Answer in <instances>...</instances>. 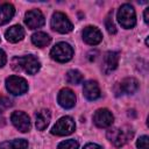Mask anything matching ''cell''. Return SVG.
Here are the masks:
<instances>
[{"label": "cell", "instance_id": "6da1fadb", "mask_svg": "<svg viewBox=\"0 0 149 149\" xmlns=\"http://www.w3.org/2000/svg\"><path fill=\"white\" fill-rule=\"evenodd\" d=\"M134 135V130L128 127H116V128H111L107 130V139L118 148L125 146Z\"/></svg>", "mask_w": 149, "mask_h": 149}, {"label": "cell", "instance_id": "7a4b0ae2", "mask_svg": "<svg viewBox=\"0 0 149 149\" xmlns=\"http://www.w3.org/2000/svg\"><path fill=\"white\" fill-rule=\"evenodd\" d=\"M116 19L123 28L126 29L133 28L136 24V14H135L134 7L129 3H123L118 10Z\"/></svg>", "mask_w": 149, "mask_h": 149}, {"label": "cell", "instance_id": "3957f363", "mask_svg": "<svg viewBox=\"0 0 149 149\" xmlns=\"http://www.w3.org/2000/svg\"><path fill=\"white\" fill-rule=\"evenodd\" d=\"M16 63V68L19 70H23L28 74H35L41 68V63L34 55H27L23 57H19L14 59V64Z\"/></svg>", "mask_w": 149, "mask_h": 149}, {"label": "cell", "instance_id": "277c9868", "mask_svg": "<svg viewBox=\"0 0 149 149\" xmlns=\"http://www.w3.org/2000/svg\"><path fill=\"white\" fill-rule=\"evenodd\" d=\"M50 56H51L52 59H55L57 62H61V63H64V62H68L72 58L73 49L69 43L59 42L51 49Z\"/></svg>", "mask_w": 149, "mask_h": 149}, {"label": "cell", "instance_id": "5b68a950", "mask_svg": "<svg viewBox=\"0 0 149 149\" xmlns=\"http://www.w3.org/2000/svg\"><path fill=\"white\" fill-rule=\"evenodd\" d=\"M51 28L61 34H68L72 30L73 26L69 17L62 12H55L51 17Z\"/></svg>", "mask_w": 149, "mask_h": 149}, {"label": "cell", "instance_id": "8992f818", "mask_svg": "<svg viewBox=\"0 0 149 149\" xmlns=\"http://www.w3.org/2000/svg\"><path fill=\"white\" fill-rule=\"evenodd\" d=\"M76 123L71 116H63L51 128V134L57 136H65L70 135L74 132Z\"/></svg>", "mask_w": 149, "mask_h": 149}, {"label": "cell", "instance_id": "52a82bcc", "mask_svg": "<svg viewBox=\"0 0 149 149\" xmlns=\"http://www.w3.org/2000/svg\"><path fill=\"white\" fill-rule=\"evenodd\" d=\"M6 88L13 95H21L27 92L28 83L24 78L19 76H9L6 79Z\"/></svg>", "mask_w": 149, "mask_h": 149}, {"label": "cell", "instance_id": "ba28073f", "mask_svg": "<svg viewBox=\"0 0 149 149\" xmlns=\"http://www.w3.org/2000/svg\"><path fill=\"white\" fill-rule=\"evenodd\" d=\"M10 121L14 125V127L22 133L30 130V119L24 112L21 111L13 112L10 115Z\"/></svg>", "mask_w": 149, "mask_h": 149}, {"label": "cell", "instance_id": "9c48e42d", "mask_svg": "<svg viewBox=\"0 0 149 149\" xmlns=\"http://www.w3.org/2000/svg\"><path fill=\"white\" fill-rule=\"evenodd\" d=\"M113 121H114V116L107 108H100L93 115V122L99 128L109 127L112 126Z\"/></svg>", "mask_w": 149, "mask_h": 149}, {"label": "cell", "instance_id": "30bf717a", "mask_svg": "<svg viewBox=\"0 0 149 149\" xmlns=\"http://www.w3.org/2000/svg\"><path fill=\"white\" fill-rule=\"evenodd\" d=\"M24 23L30 29L41 28L44 24V15L38 9H31V10H29V12L26 13Z\"/></svg>", "mask_w": 149, "mask_h": 149}, {"label": "cell", "instance_id": "8fae6325", "mask_svg": "<svg viewBox=\"0 0 149 149\" xmlns=\"http://www.w3.org/2000/svg\"><path fill=\"white\" fill-rule=\"evenodd\" d=\"M57 100H58V104L63 107V108H72L74 105H76V94L73 93L72 90L65 87V88H62L57 95Z\"/></svg>", "mask_w": 149, "mask_h": 149}, {"label": "cell", "instance_id": "7c38bea8", "mask_svg": "<svg viewBox=\"0 0 149 149\" xmlns=\"http://www.w3.org/2000/svg\"><path fill=\"white\" fill-rule=\"evenodd\" d=\"M83 40L90 45H97L102 40V34L97 27L88 26L83 30Z\"/></svg>", "mask_w": 149, "mask_h": 149}, {"label": "cell", "instance_id": "4fadbf2b", "mask_svg": "<svg viewBox=\"0 0 149 149\" xmlns=\"http://www.w3.org/2000/svg\"><path fill=\"white\" fill-rule=\"evenodd\" d=\"M118 88L119 90H116V95L133 94L139 88V81L133 77H128V78H125L121 83L118 84Z\"/></svg>", "mask_w": 149, "mask_h": 149}, {"label": "cell", "instance_id": "5bb4252c", "mask_svg": "<svg viewBox=\"0 0 149 149\" xmlns=\"http://www.w3.org/2000/svg\"><path fill=\"white\" fill-rule=\"evenodd\" d=\"M119 64V52L116 51H108L104 56L102 62V71L105 73H109L118 68Z\"/></svg>", "mask_w": 149, "mask_h": 149}, {"label": "cell", "instance_id": "9a60e30c", "mask_svg": "<svg viewBox=\"0 0 149 149\" xmlns=\"http://www.w3.org/2000/svg\"><path fill=\"white\" fill-rule=\"evenodd\" d=\"M83 93L87 100H95L100 97V87L95 80H87L84 84Z\"/></svg>", "mask_w": 149, "mask_h": 149}, {"label": "cell", "instance_id": "2e32d148", "mask_svg": "<svg viewBox=\"0 0 149 149\" xmlns=\"http://www.w3.org/2000/svg\"><path fill=\"white\" fill-rule=\"evenodd\" d=\"M5 37L7 38V41H9L12 43H16L24 37V29L19 24L12 26L10 28H8L6 30Z\"/></svg>", "mask_w": 149, "mask_h": 149}, {"label": "cell", "instance_id": "e0dca14e", "mask_svg": "<svg viewBox=\"0 0 149 149\" xmlns=\"http://www.w3.org/2000/svg\"><path fill=\"white\" fill-rule=\"evenodd\" d=\"M15 14V8L12 3L0 5V26L9 22Z\"/></svg>", "mask_w": 149, "mask_h": 149}, {"label": "cell", "instance_id": "ac0fdd59", "mask_svg": "<svg viewBox=\"0 0 149 149\" xmlns=\"http://www.w3.org/2000/svg\"><path fill=\"white\" fill-rule=\"evenodd\" d=\"M36 128L38 130H43L47 128V126L49 125L50 122V119H51V114L48 109L43 108L41 111H38L36 113Z\"/></svg>", "mask_w": 149, "mask_h": 149}, {"label": "cell", "instance_id": "d6986e66", "mask_svg": "<svg viewBox=\"0 0 149 149\" xmlns=\"http://www.w3.org/2000/svg\"><path fill=\"white\" fill-rule=\"evenodd\" d=\"M28 142L24 139H16L13 141H5L0 143V149H27Z\"/></svg>", "mask_w": 149, "mask_h": 149}, {"label": "cell", "instance_id": "ffe728a7", "mask_svg": "<svg viewBox=\"0 0 149 149\" xmlns=\"http://www.w3.org/2000/svg\"><path fill=\"white\" fill-rule=\"evenodd\" d=\"M50 41H51V37L47 33H43V31H37V33L33 34V36H31V42L38 48L47 47L50 43Z\"/></svg>", "mask_w": 149, "mask_h": 149}, {"label": "cell", "instance_id": "44dd1931", "mask_svg": "<svg viewBox=\"0 0 149 149\" xmlns=\"http://www.w3.org/2000/svg\"><path fill=\"white\" fill-rule=\"evenodd\" d=\"M83 79H84V77H83V74H81L78 70H70V71H68V73H66V80H68V83H70V84L77 85V84L81 83Z\"/></svg>", "mask_w": 149, "mask_h": 149}, {"label": "cell", "instance_id": "7402d4cb", "mask_svg": "<svg viewBox=\"0 0 149 149\" xmlns=\"http://www.w3.org/2000/svg\"><path fill=\"white\" fill-rule=\"evenodd\" d=\"M105 26H106V29H107V31L109 34H115L116 33V28H115V24L113 22V12H109L108 15L106 16Z\"/></svg>", "mask_w": 149, "mask_h": 149}, {"label": "cell", "instance_id": "603a6c76", "mask_svg": "<svg viewBox=\"0 0 149 149\" xmlns=\"http://www.w3.org/2000/svg\"><path fill=\"white\" fill-rule=\"evenodd\" d=\"M79 148V143L76 140H65L63 142H61L57 147V149H78Z\"/></svg>", "mask_w": 149, "mask_h": 149}, {"label": "cell", "instance_id": "cb8c5ba5", "mask_svg": "<svg viewBox=\"0 0 149 149\" xmlns=\"http://www.w3.org/2000/svg\"><path fill=\"white\" fill-rule=\"evenodd\" d=\"M136 146L139 149H149V144H148V136L147 135H143L141 137H139L137 142H136Z\"/></svg>", "mask_w": 149, "mask_h": 149}, {"label": "cell", "instance_id": "d4e9b609", "mask_svg": "<svg viewBox=\"0 0 149 149\" xmlns=\"http://www.w3.org/2000/svg\"><path fill=\"white\" fill-rule=\"evenodd\" d=\"M0 105H2L3 107H10L12 106V101L6 97H0Z\"/></svg>", "mask_w": 149, "mask_h": 149}, {"label": "cell", "instance_id": "484cf974", "mask_svg": "<svg viewBox=\"0 0 149 149\" xmlns=\"http://www.w3.org/2000/svg\"><path fill=\"white\" fill-rule=\"evenodd\" d=\"M6 62H7V56H6L5 51L0 49V68H2L6 64Z\"/></svg>", "mask_w": 149, "mask_h": 149}, {"label": "cell", "instance_id": "4316f807", "mask_svg": "<svg viewBox=\"0 0 149 149\" xmlns=\"http://www.w3.org/2000/svg\"><path fill=\"white\" fill-rule=\"evenodd\" d=\"M84 149H102V148L99 144H95V143H87L84 147Z\"/></svg>", "mask_w": 149, "mask_h": 149}, {"label": "cell", "instance_id": "83f0119b", "mask_svg": "<svg viewBox=\"0 0 149 149\" xmlns=\"http://www.w3.org/2000/svg\"><path fill=\"white\" fill-rule=\"evenodd\" d=\"M144 22L146 23L149 22V8H146V10H144Z\"/></svg>", "mask_w": 149, "mask_h": 149}]
</instances>
